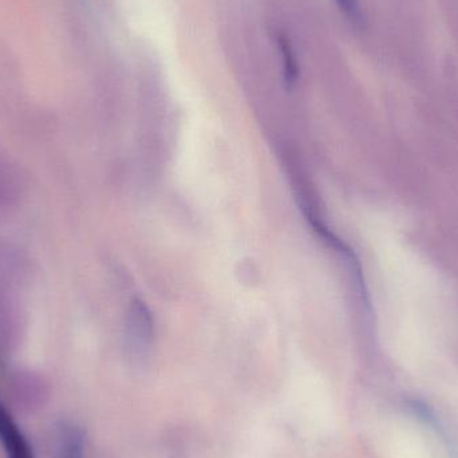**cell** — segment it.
<instances>
[{"label": "cell", "instance_id": "cell-1", "mask_svg": "<svg viewBox=\"0 0 458 458\" xmlns=\"http://www.w3.org/2000/svg\"><path fill=\"white\" fill-rule=\"evenodd\" d=\"M13 403L21 413L34 414L42 411L50 400L47 382L31 373L16 374L11 382Z\"/></svg>", "mask_w": 458, "mask_h": 458}, {"label": "cell", "instance_id": "cell-2", "mask_svg": "<svg viewBox=\"0 0 458 458\" xmlns=\"http://www.w3.org/2000/svg\"><path fill=\"white\" fill-rule=\"evenodd\" d=\"M86 433L72 420H61L54 428L51 458H85Z\"/></svg>", "mask_w": 458, "mask_h": 458}, {"label": "cell", "instance_id": "cell-3", "mask_svg": "<svg viewBox=\"0 0 458 458\" xmlns=\"http://www.w3.org/2000/svg\"><path fill=\"white\" fill-rule=\"evenodd\" d=\"M128 339L131 352L139 358L145 357L152 347L153 320L149 310L141 301L131 303L128 320Z\"/></svg>", "mask_w": 458, "mask_h": 458}, {"label": "cell", "instance_id": "cell-4", "mask_svg": "<svg viewBox=\"0 0 458 458\" xmlns=\"http://www.w3.org/2000/svg\"><path fill=\"white\" fill-rule=\"evenodd\" d=\"M0 444L5 458H35L31 444L0 397Z\"/></svg>", "mask_w": 458, "mask_h": 458}, {"label": "cell", "instance_id": "cell-5", "mask_svg": "<svg viewBox=\"0 0 458 458\" xmlns=\"http://www.w3.org/2000/svg\"><path fill=\"white\" fill-rule=\"evenodd\" d=\"M275 40H276L280 58H282L283 81H284L285 88H293L299 78V64L295 50H293L287 35L283 34V32L275 35Z\"/></svg>", "mask_w": 458, "mask_h": 458}, {"label": "cell", "instance_id": "cell-6", "mask_svg": "<svg viewBox=\"0 0 458 458\" xmlns=\"http://www.w3.org/2000/svg\"><path fill=\"white\" fill-rule=\"evenodd\" d=\"M335 2L344 13V18L352 26L357 27V29H362L365 26V15H363L360 0H335Z\"/></svg>", "mask_w": 458, "mask_h": 458}]
</instances>
